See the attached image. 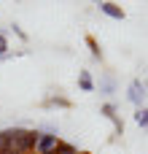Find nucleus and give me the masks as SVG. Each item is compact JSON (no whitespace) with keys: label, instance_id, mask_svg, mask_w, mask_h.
I'll return each instance as SVG.
<instances>
[{"label":"nucleus","instance_id":"obj_1","mask_svg":"<svg viewBox=\"0 0 148 154\" xmlns=\"http://www.w3.org/2000/svg\"><path fill=\"white\" fill-rule=\"evenodd\" d=\"M8 141H11V154H30L35 152V143H38V130H5Z\"/></svg>","mask_w":148,"mask_h":154},{"label":"nucleus","instance_id":"obj_2","mask_svg":"<svg viewBox=\"0 0 148 154\" xmlns=\"http://www.w3.org/2000/svg\"><path fill=\"white\" fill-rule=\"evenodd\" d=\"M146 97H148L146 84H143L140 79H135V81L129 84V89H127V100H129L135 108H143V106H146Z\"/></svg>","mask_w":148,"mask_h":154},{"label":"nucleus","instance_id":"obj_3","mask_svg":"<svg viewBox=\"0 0 148 154\" xmlns=\"http://www.w3.org/2000/svg\"><path fill=\"white\" fill-rule=\"evenodd\" d=\"M59 135H49V133H38V143H35V154H54L59 146Z\"/></svg>","mask_w":148,"mask_h":154},{"label":"nucleus","instance_id":"obj_4","mask_svg":"<svg viewBox=\"0 0 148 154\" xmlns=\"http://www.w3.org/2000/svg\"><path fill=\"white\" fill-rule=\"evenodd\" d=\"M94 87H97L102 95H108V97H111V95L116 92V76H113L111 70H105V73L100 76V81H94Z\"/></svg>","mask_w":148,"mask_h":154},{"label":"nucleus","instance_id":"obj_5","mask_svg":"<svg viewBox=\"0 0 148 154\" xmlns=\"http://www.w3.org/2000/svg\"><path fill=\"white\" fill-rule=\"evenodd\" d=\"M100 11H102L105 16H111V19H119V22L127 16V14H124V8H121V5H116V3H111V0H102V3H100Z\"/></svg>","mask_w":148,"mask_h":154},{"label":"nucleus","instance_id":"obj_6","mask_svg":"<svg viewBox=\"0 0 148 154\" xmlns=\"http://www.w3.org/2000/svg\"><path fill=\"white\" fill-rule=\"evenodd\" d=\"M78 89H81V92H94V89H97L89 70H78Z\"/></svg>","mask_w":148,"mask_h":154},{"label":"nucleus","instance_id":"obj_7","mask_svg":"<svg viewBox=\"0 0 148 154\" xmlns=\"http://www.w3.org/2000/svg\"><path fill=\"white\" fill-rule=\"evenodd\" d=\"M100 114H102L105 119H111V122L116 125V130H119V133L124 130V127H121V122H119V116H116V103H105V106L100 108Z\"/></svg>","mask_w":148,"mask_h":154},{"label":"nucleus","instance_id":"obj_8","mask_svg":"<svg viewBox=\"0 0 148 154\" xmlns=\"http://www.w3.org/2000/svg\"><path fill=\"white\" fill-rule=\"evenodd\" d=\"M73 103L67 100V97H62V95H57V97H46L43 100V108H70Z\"/></svg>","mask_w":148,"mask_h":154},{"label":"nucleus","instance_id":"obj_9","mask_svg":"<svg viewBox=\"0 0 148 154\" xmlns=\"http://www.w3.org/2000/svg\"><path fill=\"white\" fill-rule=\"evenodd\" d=\"M135 122H138L143 130H148V106H143V108H135Z\"/></svg>","mask_w":148,"mask_h":154},{"label":"nucleus","instance_id":"obj_10","mask_svg":"<svg viewBox=\"0 0 148 154\" xmlns=\"http://www.w3.org/2000/svg\"><path fill=\"white\" fill-rule=\"evenodd\" d=\"M86 46H89V51H92L94 60H102V49H100V43H97L92 35H86Z\"/></svg>","mask_w":148,"mask_h":154},{"label":"nucleus","instance_id":"obj_11","mask_svg":"<svg viewBox=\"0 0 148 154\" xmlns=\"http://www.w3.org/2000/svg\"><path fill=\"white\" fill-rule=\"evenodd\" d=\"M54 154H78V149L73 146V143H65V141H59V146H57V152Z\"/></svg>","mask_w":148,"mask_h":154},{"label":"nucleus","instance_id":"obj_12","mask_svg":"<svg viewBox=\"0 0 148 154\" xmlns=\"http://www.w3.org/2000/svg\"><path fill=\"white\" fill-rule=\"evenodd\" d=\"M0 60H8V41H5V30H0Z\"/></svg>","mask_w":148,"mask_h":154},{"label":"nucleus","instance_id":"obj_13","mask_svg":"<svg viewBox=\"0 0 148 154\" xmlns=\"http://www.w3.org/2000/svg\"><path fill=\"white\" fill-rule=\"evenodd\" d=\"M8 30H11V32H16V35L22 38V41H27V32H24V30H22L19 24H8Z\"/></svg>","mask_w":148,"mask_h":154},{"label":"nucleus","instance_id":"obj_14","mask_svg":"<svg viewBox=\"0 0 148 154\" xmlns=\"http://www.w3.org/2000/svg\"><path fill=\"white\" fill-rule=\"evenodd\" d=\"M92 3H97V5H100V3H102V0H92Z\"/></svg>","mask_w":148,"mask_h":154}]
</instances>
